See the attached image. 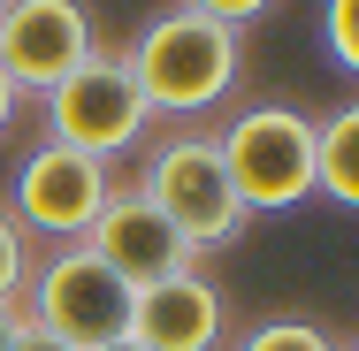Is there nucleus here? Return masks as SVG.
I'll return each instance as SVG.
<instances>
[{"instance_id": "nucleus-12", "label": "nucleus", "mask_w": 359, "mask_h": 351, "mask_svg": "<svg viewBox=\"0 0 359 351\" xmlns=\"http://www.w3.org/2000/svg\"><path fill=\"white\" fill-rule=\"evenodd\" d=\"M321 46L337 69L359 76V0H321Z\"/></svg>"}, {"instance_id": "nucleus-18", "label": "nucleus", "mask_w": 359, "mask_h": 351, "mask_svg": "<svg viewBox=\"0 0 359 351\" xmlns=\"http://www.w3.org/2000/svg\"><path fill=\"white\" fill-rule=\"evenodd\" d=\"M107 351H138V344H130V336H123V344H107Z\"/></svg>"}, {"instance_id": "nucleus-17", "label": "nucleus", "mask_w": 359, "mask_h": 351, "mask_svg": "<svg viewBox=\"0 0 359 351\" xmlns=\"http://www.w3.org/2000/svg\"><path fill=\"white\" fill-rule=\"evenodd\" d=\"M15 329H23V305H0V351L15 344Z\"/></svg>"}, {"instance_id": "nucleus-14", "label": "nucleus", "mask_w": 359, "mask_h": 351, "mask_svg": "<svg viewBox=\"0 0 359 351\" xmlns=\"http://www.w3.org/2000/svg\"><path fill=\"white\" fill-rule=\"evenodd\" d=\"M191 15H207V23H229V31H245L252 15H268V0H184Z\"/></svg>"}, {"instance_id": "nucleus-15", "label": "nucleus", "mask_w": 359, "mask_h": 351, "mask_svg": "<svg viewBox=\"0 0 359 351\" xmlns=\"http://www.w3.org/2000/svg\"><path fill=\"white\" fill-rule=\"evenodd\" d=\"M8 351H69V344H54L46 329H31V321H23V329H15V344H8Z\"/></svg>"}, {"instance_id": "nucleus-9", "label": "nucleus", "mask_w": 359, "mask_h": 351, "mask_svg": "<svg viewBox=\"0 0 359 351\" xmlns=\"http://www.w3.org/2000/svg\"><path fill=\"white\" fill-rule=\"evenodd\" d=\"M130 344L138 351H229V298L215 275H176L130 298Z\"/></svg>"}, {"instance_id": "nucleus-4", "label": "nucleus", "mask_w": 359, "mask_h": 351, "mask_svg": "<svg viewBox=\"0 0 359 351\" xmlns=\"http://www.w3.org/2000/svg\"><path fill=\"white\" fill-rule=\"evenodd\" d=\"M215 153L229 168V191H237L245 214H290L313 199V115H298L283 99L245 107L215 138Z\"/></svg>"}, {"instance_id": "nucleus-13", "label": "nucleus", "mask_w": 359, "mask_h": 351, "mask_svg": "<svg viewBox=\"0 0 359 351\" xmlns=\"http://www.w3.org/2000/svg\"><path fill=\"white\" fill-rule=\"evenodd\" d=\"M31 260H39V252H31V237L15 229V214L0 207V305H15V298H23V282H31Z\"/></svg>"}, {"instance_id": "nucleus-16", "label": "nucleus", "mask_w": 359, "mask_h": 351, "mask_svg": "<svg viewBox=\"0 0 359 351\" xmlns=\"http://www.w3.org/2000/svg\"><path fill=\"white\" fill-rule=\"evenodd\" d=\"M15 99H23V92H15L8 76H0V138H8V123H15Z\"/></svg>"}, {"instance_id": "nucleus-2", "label": "nucleus", "mask_w": 359, "mask_h": 351, "mask_svg": "<svg viewBox=\"0 0 359 351\" xmlns=\"http://www.w3.org/2000/svg\"><path fill=\"white\" fill-rule=\"evenodd\" d=\"M39 107H46V138L54 145H69L84 160H107V168L153 138V107H145L123 46H92Z\"/></svg>"}, {"instance_id": "nucleus-3", "label": "nucleus", "mask_w": 359, "mask_h": 351, "mask_svg": "<svg viewBox=\"0 0 359 351\" xmlns=\"http://www.w3.org/2000/svg\"><path fill=\"white\" fill-rule=\"evenodd\" d=\"M138 191L176 221V237H184L191 252L237 245L245 221H252V214L237 207L229 168H222V153H215L207 130H168V138H153L145 145V168H138Z\"/></svg>"}, {"instance_id": "nucleus-1", "label": "nucleus", "mask_w": 359, "mask_h": 351, "mask_svg": "<svg viewBox=\"0 0 359 351\" xmlns=\"http://www.w3.org/2000/svg\"><path fill=\"white\" fill-rule=\"evenodd\" d=\"M123 62H130V76H138V92H145L153 115L191 123V115H215L222 99L237 92L245 46H237L229 23H207V15H191V8L176 0V8H161L138 31V46H123Z\"/></svg>"}, {"instance_id": "nucleus-5", "label": "nucleus", "mask_w": 359, "mask_h": 351, "mask_svg": "<svg viewBox=\"0 0 359 351\" xmlns=\"http://www.w3.org/2000/svg\"><path fill=\"white\" fill-rule=\"evenodd\" d=\"M15 305L31 329H46L69 351H107L130 336V290L115 282V268L92 245H62L54 260H31V282Z\"/></svg>"}, {"instance_id": "nucleus-20", "label": "nucleus", "mask_w": 359, "mask_h": 351, "mask_svg": "<svg viewBox=\"0 0 359 351\" xmlns=\"http://www.w3.org/2000/svg\"><path fill=\"white\" fill-rule=\"evenodd\" d=\"M0 8H8V0H0Z\"/></svg>"}, {"instance_id": "nucleus-8", "label": "nucleus", "mask_w": 359, "mask_h": 351, "mask_svg": "<svg viewBox=\"0 0 359 351\" xmlns=\"http://www.w3.org/2000/svg\"><path fill=\"white\" fill-rule=\"evenodd\" d=\"M107 268H115V282L138 298V290H153V282H176L199 268V252L176 237V221L145 199L138 184H115L107 191V207H100V221H92V237H84Z\"/></svg>"}, {"instance_id": "nucleus-11", "label": "nucleus", "mask_w": 359, "mask_h": 351, "mask_svg": "<svg viewBox=\"0 0 359 351\" xmlns=\"http://www.w3.org/2000/svg\"><path fill=\"white\" fill-rule=\"evenodd\" d=\"M229 351H344L321 321H298V313H276V321H260V329H245Z\"/></svg>"}, {"instance_id": "nucleus-10", "label": "nucleus", "mask_w": 359, "mask_h": 351, "mask_svg": "<svg viewBox=\"0 0 359 351\" xmlns=\"http://www.w3.org/2000/svg\"><path fill=\"white\" fill-rule=\"evenodd\" d=\"M313 191L359 214V99H344L337 115L313 123Z\"/></svg>"}, {"instance_id": "nucleus-7", "label": "nucleus", "mask_w": 359, "mask_h": 351, "mask_svg": "<svg viewBox=\"0 0 359 351\" xmlns=\"http://www.w3.org/2000/svg\"><path fill=\"white\" fill-rule=\"evenodd\" d=\"M100 46L84 0H8L0 8V76L31 99H46L62 76Z\"/></svg>"}, {"instance_id": "nucleus-6", "label": "nucleus", "mask_w": 359, "mask_h": 351, "mask_svg": "<svg viewBox=\"0 0 359 351\" xmlns=\"http://www.w3.org/2000/svg\"><path fill=\"white\" fill-rule=\"evenodd\" d=\"M115 191V168L107 160H84L69 145L39 138L23 160H15V184H8V214L23 237H54V245H84L92 221Z\"/></svg>"}, {"instance_id": "nucleus-19", "label": "nucleus", "mask_w": 359, "mask_h": 351, "mask_svg": "<svg viewBox=\"0 0 359 351\" xmlns=\"http://www.w3.org/2000/svg\"><path fill=\"white\" fill-rule=\"evenodd\" d=\"M344 351H359V344H344Z\"/></svg>"}]
</instances>
